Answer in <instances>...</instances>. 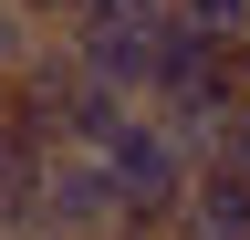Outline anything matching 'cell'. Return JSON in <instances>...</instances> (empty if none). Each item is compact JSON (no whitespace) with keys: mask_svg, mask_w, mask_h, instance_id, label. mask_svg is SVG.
Segmentation results:
<instances>
[{"mask_svg":"<svg viewBox=\"0 0 250 240\" xmlns=\"http://www.w3.org/2000/svg\"><path fill=\"white\" fill-rule=\"evenodd\" d=\"M31 42H42V32H31V21L11 11V0H0V73H11V63H21V52H31Z\"/></svg>","mask_w":250,"mask_h":240,"instance_id":"8","label":"cell"},{"mask_svg":"<svg viewBox=\"0 0 250 240\" xmlns=\"http://www.w3.org/2000/svg\"><path fill=\"white\" fill-rule=\"evenodd\" d=\"M11 11L31 21V32H62V21H83V0H11Z\"/></svg>","mask_w":250,"mask_h":240,"instance_id":"7","label":"cell"},{"mask_svg":"<svg viewBox=\"0 0 250 240\" xmlns=\"http://www.w3.org/2000/svg\"><path fill=\"white\" fill-rule=\"evenodd\" d=\"M125 115H136V105H125V94H104V84H62V146H83V157H104V136L125 126Z\"/></svg>","mask_w":250,"mask_h":240,"instance_id":"5","label":"cell"},{"mask_svg":"<svg viewBox=\"0 0 250 240\" xmlns=\"http://www.w3.org/2000/svg\"><path fill=\"white\" fill-rule=\"evenodd\" d=\"M104 177H115L125 230H167V219H177V198H188V177H198V157H188V146L136 105V115L104 136Z\"/></svg>","mask_w":250,"mask_h":240,"instance_id":"1","label":"cell"},{"mask_svg":"<svg viewBox=\"0 0 250 240\" xmlns=\"http://www.w3.org/2000/svg\"><path fill=\"white\" fill-rule=\"evenodd\" d=\"M219 73H229V42L177 21V11H156V32H146V105L188 94V84H219Z\"/></svg>","mask_w":250,"mask_h":240,"instance_id":"3","label":"cell"},{"mask_svg":"<svg viewBox=\"0 0 250 240\" xmlns=\"http://www.w3.org/2000/svg\"><path fill=\"white\" fill-rule=\"evenodd\" d=\"M229 94H240V105H250V32H240V42H229Z\"/></svg>","mask_w":250,"mask_h":240,"instance_id":"9","label":"cell"},{"mask_svg":"<svg viewBox=\"0 0 250 240\" xmlns=\"http://www.w3.org/2000/svg\"><path fill=\"white\" fill-rule=\"evenodd\" d=\"M167 240H250V177L198 167L188 198H177V219H167Z\"/></svg>","mask_w":250,"mask_h":240,"instance_id":"4","label":"cell"},{"mask_svg":"<svg viewBox=\"0 0 250 240\" xmlns=\"http://www.w3.org/2000/svg\"><path fill=\"white\" fill-rule=\"evenodd\" d=\"M146 32H156V21H94V11H83V21H62V52H73L83 84L146 105Z\"/></svg>","mask_w":250,"mask_h":240,"instance_id":"2","label":"cell"},{"mask_svg":"<svg viewBox=\"0 0 250 240\" xmlns=\"http://www.w3.org/2000/svg\"><path fill=\"white\" fill-rule=\"evenodd\" d=\"M115 240H167V230H115Z\"/></svg>","mask_w":250,"mask_h":240,"instance_id":"10","label":"cell"},{"mask_svg":"<svg viewBox=\"0 0 250 240\" xmlns=\"http://www.w3.org/2000/svg\"><path fill=\"white\" fill-rule=\"evenodd\" d=\"M177 21H198V32H219V42H240L250 32V0H167Z\"/></svg>","mask_w":250,"mask_h":240,"instance_id":"6","label":"cell"}]
</instances>
